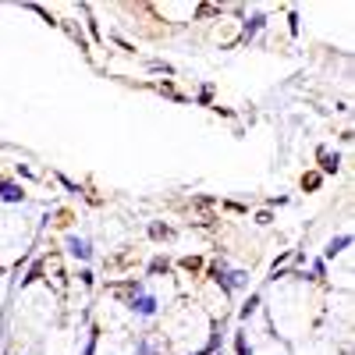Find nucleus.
<instances>
[{"instance_id":"f03ea898","label":"nucleus","mask_w":355,"mask_h":355,"mask_svg":"<svg viewBox=\"0 0 355 355\" xmlns=\"http://www.w3.org/2000/svg\"><path fill=\"white\" fill-rule=\"evenodd\" d=\"M139 313H153V299H139Z\"/></svg>"},{"instance_id":"f257e3e1","label":"nucleus","mask_w":355,"mask_h":355,"mask_svg":"<svg viewBox=\"0 0 355 355\" xmlns=\"http://www.w3.org/2000/svg\"><path fill=\"white\" fill-rule=\"evenodd\" d=\"M323 171H338V157H323Z\"/></svg>"}]
</instances>
